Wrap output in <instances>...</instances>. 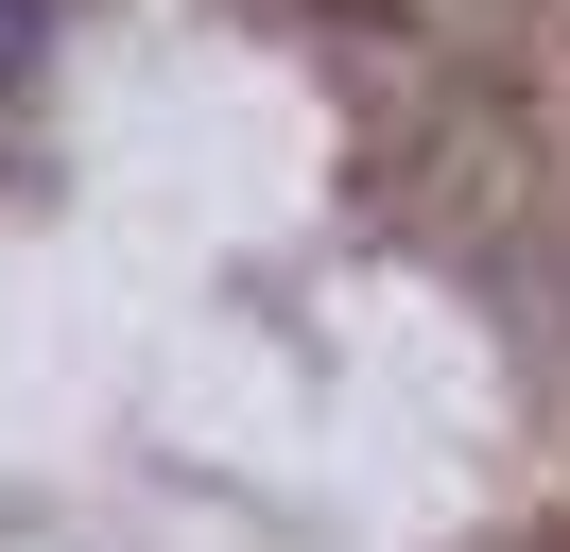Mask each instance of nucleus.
Here are the masks:
<instances>
[{"instance_id":"obj_1","label":"nucleus","mask_w":570,"mask_h":552,"mask_svg":"<svg viewBox=\"0 0 570 552\" xmlns=\"http://www.w3.org/2000/svg\"><path fill=\"white\" fill-rule=\"evenodd\" d=\"M18 69H36V0H0V87H18Z\"/></svg>"}]
</instances>
